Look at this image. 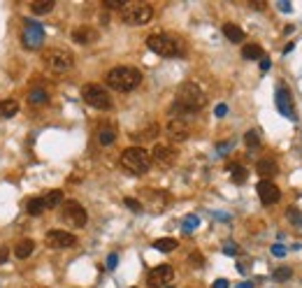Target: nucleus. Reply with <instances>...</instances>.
Returning a JSON list of instances; mask_svg holds the SVG:
<instances>
[{"label": "nucleus", "mask_w": 302, "mask_h": 288, "mask_svg": "<svg viewBox=\"0 0 302 288\" xmlns=\"http://www.w3.org/2000/svg\"><path fill=\"white\" fill-rule=\"evenodd\" d=\"M105 82H107L109 89L114 91H133L137 89L139 84H142V72L137 70V67H112V70L107 72V77H105Z\"/></svg>", "instance_id": "f257e3e1"}, {"label": "nucleus", "mask_w": 302, "mask_h": 288, "mask_svg": "<svg viewBox=\"0 0 302 288\" xmlns=\"http://www.w3.org/2000/svg\"><path fill=\"white\" fill-rule=\"evenodd\" d=\"M146 47H149L154 54L163 56V58L184 56V44H181L175 35H168V33H154V35H149L146 37Z\"/></svg>", "instance_id": "f03ea898"}, {"label": "nucleus", "mask_w": 302, "mask_h": 288, "mask_svg": "<svg viewBox=\"0 0 302 288\" xmlns=\"http://www.w3.org/2000/svg\"><path fill=\"white\" fill-rule=\"evenodd\" d=\"M121 168L126 170L128 174H135V177H139V174H146L151 168V156L149 151L142 149V147H130V149H126L123 154H121Z\"/></svg>", "instance_id": "7ed1b4c3"}, {"label": "nucleus", "mask_w": 302, "mask_h": 288, "mask_svg": "<svg viewBox=\"0 0 302 288\" xmlns=\"http://www.w3.org/2000/svg\"><path fill=\"white\" fill-rule=\"evenodd\" d=\"M175 102H179L181 107H186V109H191L193 114H198L200 109L207 105V96L198 84L186 82V84H181L179 89H177V100Z\"/></svg>", "instance_id": "20e7f679"}, {"label": "nucleus", "mask_w": 302, "mask_h": 288, "mask_svg": "<svg viewBox=\"0 0 302 288\" xmlns=\"http://www.w3.org/2000/svg\"><path fill=\"white\" fill-rule=\"evenodd\" d=\"M121 19L128 26H146L154 19V7L149 3H126L121 10Z\"/></svg>", "instance_id": "39448f33"}, {"label": "nucleus", "mask_w": 302, "mask_h": 288, "mask_svg": "<svg viewBox=\"0 0 302 288\" xmlns=\"http://www.w3.org/2000/svg\"><path fill=\"white\" fill-rule=\"evenodd\" d=\"M82 98H84L86 105L96 109H109L112 107V98H109V91L100 84H84L82 86Z\"/></svg>", "instance_id": "423d86ee"}, {"label": "nucleus", "mask_w": 302, "mask_h": 288, "mask_svg": "<svg viewBox=\"0 0 302 288\" xmlns=\"http://www.w3.org/2000/svg\"><path fill=\"white\" fill-rule=\"evenodd\" d=\"M60 219H63L67 226H72V228H84L86 221H89V214H86V209L79 202H74V200H67V202L63 204Z\"/></svg>", "instance_id": "0eeeda50"}, {"label": "nucleus", "mask_w": 302, "mask_h": 288, "mask_svg": "<svg viewBox=\"0 0 302 288\" xmlns=\"http://www.w3.org/2000/svg\"><path fill=\"white\" fill-rule=\"evenodd\" d=\"M44 63H47L49 70H54V72H67L74 65V58L65 49H51V51H47V56H44Z\"/></svg>", "instance_id": "6e6552de"}, {"label": "nucleus", "mask_w": 302, "mask_h": 288, "mask_svg": "<svg viewBox=\"0 0 302 288\" xmlns=\"http://www.w3.org/2000/svg\"><path fill=\"white\" fill-rule=\"evenodd\" d=\"M44 42V28L37 21H26L24 30V47L26 49H40Z\"/></svg>", "instance_id": "1a4fd4ad"}, {"label": "nucleus", "mask_w": 302, "mask_h": 288, "mask_svg": "<svg viewBox=\"0 0 302 288\" xmlns=\"http://www.w3.org/2000/svg\"><path fill=\"white\" fill-rule=\"evenodd\" d=\"M256 191H258V198L265 207L277 204L279 200H281V191L277 188V184H272V181H267V179H260L258 184H256Z\"/></svg>", "instance_id": "9d476101"}, {"label": "nucleus", "mask_w": 302, "mask_h": 288, "mask_svg": "<svg viewBox=\"0 0 302 288\" xmlns=\"http://www.w3.org/2000/svg\"><path fill=\"white\" fill-rule=\"evenodd\" d=\"M165 135L170 137V142L181 144V142H186V139H188L191 130H188V123H186V121H181V119H170V121H168V126H165Z\"/></svg>", "instance_id": "9b49d317"}, {"label": "nucleus", "mask_w": 302, "mask_h": 288, "mask_svg": "<svg viewBox=\"0 0 302 288\" xmlns=\"http://www.w3.org/2000/svg\"><path fill=\"white\" fill-rule=\"evenodd\" d=\"M172 276H175V270H172L170 265H158V267H154V270L149 272L146 283H149L151 288H165L172 281Z\"/></svg>", "instance_id": "f8f14e48"}, {"label": "nucleus", "mask_w": 302, "mask_h": 288, "mask_svg": "<svg viewBox=\"0 0 302 288\" xmlns=\"http://www.w3.org/2000/svg\"><path fill=\"white\" fill-rule=\"evenodd\" d=\"M77 244V237L67 230H49L47 233V246L51 249H70Z\"/></svg>", "instance_id": "ddd939ff"}, {"label": "nucleus", "mask_w": 302, "mask_h": 288, "mask_svg": "<svg viewBox=\"0 0 302 288\" xmlns=\"http://www.w3.org/2000/svg\"><path fill=\"white\" fill-rule=\"evenodd\" d=\"M149 156H151V161H156L161 168H172L177 161V149L175 147H165V144H156Z\"/></svg>", "instance_id": "4468645a"}, {"label": "nucleus", "mask_w": 302, "mask_h": 288, "mask_svg": "<svg viewBox=\"0 0 302 288\" xmlns=\"http://www.w3.org/2000/svg\"><path fill=\"white\" fill-rule=\"evenodd\" d=\"M72 40L77 44H91L98 40V30L91 28V26H79V28L72 30Z\"/></svg>", "instance_id": "2eb2a0df"}, {"label": "nucleus", "mask_w": 302, "mask_h": 288, "mask_svg": "<svg viewBox=\"0 0 302 288\" xmlns=\"http://www.w3.org/2000/svg\"><path fill=\"white\" fill-rule=\"evenodd\" d=\"M274 100H277V109H279V112L290 119V116H293V102H290V93L284 89V86H281V89L277 91Z\"/></svg>", "instance_id": "dca6fc26"}, {"label": "nucleus", "mask_w": 302, "mask_h": 288, "mask_svg": "<svg viewBox=\"0 0 302 288\" xmlns=\"http://www.w3.org/2000/svg\"><path fill=\"white\" fill-rule=\"evenodd\" d=\"M277 161H272V158H263V161H258V165H256V172H258V177H263V179L270 181L274 174H277Z\"/></svg>", "instance_id": "f3484780"}, {"label": "nucleus", "mask_w": 302, "mask_h": 288, "mask_svg": "<svg viewBox=\"0 0 302 288\" xmlns=\"http://www.w3.org/2000/svg\"><path fill=\"white\" fill-rule=\"evenodd\" d=\"M33 251H35V242L33 240H21L17 246H14V256H17L19 260H26Z\"/></svg>", "instance_id": "a211bd4d"}, {"label": "nucleus", "mask_w": 302, "mask_h": 288, "mask_svg": "<svg viewBox=\"0 0 302 288\" xmlns=\"http://www.w3.org/2000/svg\"><path fill=\"white\" fill-rule=\"evenodd\" d=\"M19 112V102L17 100H0V116L3 119H12V116H17Z\"/></svg>", "instance_id": "6ab92c4d"}, {"label": "nucleus", "mask_w": 302, "mask_h": 288, "mask_svg": "<svg viewBox=\"0 0 302 288\" xmlns=\"http://www.w3.org/2000/svg\"><path fill=\"white\" fill-rule=\"evenodd\" d=\"M223 35L228 37L230 42L240 44L242 40H244V30H242L240 26H235V24H225V26H223Z\"/></svg>", "instance_id": "aec40b11"}, {"label": "nucleus", "mask_w": 302, "mask_h": 288, "mask_svg": "<svg viewBox=\"0 0 302 288\" xmlns=\"http://www.w3.org/2000/svg\"><path fill=\"white\" fill-rule=\"evenodd\" d=\"M54 10V0H33L30 3V12L33 14H49Z\"/></svg>", "instance_id": "412c9836"}, {"label": "nucleus", "mask_w": 302, "mask_h": 288, "mask_svg": "<svg viewBox=\"0 0 302 288\" xmlns=\"http://www.w3.org/2000/svg\"><path fill=\"white\" fill-rule=\"evenodd\" d=\"M228 170H230V177H233V184H242L247 179V168L240 165V163H230Z\"/></svg>", "instance_id": "4be33fe9"}, {"label": "nucleus", "mask_w": 302, "mask_h": 288, "mask_svg": "<svg viewBox=\"0 0 302 288\" xmlns=\"http://www.w3.org/2000/svg\"><path fill=\"white\" fill-rule=\"evenodd\" d=\"M42 202H44V209H54V207H58V204L63 202V191L47 193V195L42 198Z\"/></svg>", "instance_id": "5701e85b"}, {"label": "nucleus", "mask_w": 302, "mask_h": 288, "mask_svg": "<svg viewBox=\"0 0 302 288\" xmlns=\"http://www.w3.org/2000/svg\"><path fill=\"white\" fill-rule=\"evenodd\" d=\"M28 102L30 105H44V102H49V93L44 89H33L28 93Z\"/></svg>", "instance_id": "b1692460"}, {"label": "nucleus", "mask_w": 302, "mask_h": 288, "mask_svg": "<svg viewBox=\"0 0 302 288\" xmlns=\"http://www.w3.org/2000/svg\"><path fill=\"white\" fill-rule=\"evenodd\" d=\"M26 211H28L30 216H40L44 211V202L42 198H30L28 202H26Z\"/></svg>", "instance_id": "393cba45"}, {"label": "nucleus", "mask_w": 302, "mask_h": 288, "mask_svg": "<svg viewBox=\"0 0 302 288\" xmlns=\"http://www.w3.org/2000/svg\"><path fill=\"white\" fill-rule=\"evenodd\" d=\"M242 56L247 60H258V58H263V49H260L258 44H247V47L242 49Z\"/></svg>", "instance_id": "a878e982"}, {"label": "nucleus", "mask_w": 302, "mask_h": 288, "mask_svg": "<svg viewBox=\"0 0 302 288\" xmlns=\"http://www.w3.org/2000/svg\"><path fill=\"white\" fill-rule=\"evenodd\" d=\"M114 139H116V130L114 128H103L100 130V135H98V142L103 144V147H109V144H114Z\"/></svg>", "instance_id": "bb28decb"}, {"label": "nucleus", "mask_w": 302, "mask_h": 288, "mask_svg": "<svg viewBox=\"0 0 302 288\" xmlns=\"http://www.w3.org/2000/svg\"><path fill=\"white\" fill-rule=\"evenodd\" d=\"M154 249H158V251H175L177 249V240H172V237H163V240H156L154 242Z\"/></svg>", "instance_id": "cd10ccee"}, {"label": "nucleus", "mask_w": 302, "mask_h": 288, "mask_svg": "<svg viewBox=\"0 0 302 288\" xmlns=\"http://www.w3.org/2000/svg\"><path fill=\"white\" fill-rule=\"evenodd\" d=\"M244 144H247V149L249 151H256L260 147V137H258V132L256 130H249L247 135H244Z\"/></svg>", "instance_id": "c85d7f7f"}, {"label": "nucleus", "mask_w": 302, "mask_h": 288, "mask_svg": "<svg viewBox=\"0 0 302 288\" xmlns=\"http://www.w3.org/2000/svg\"><path fill=\"white\" fill-rule=\"evenodd\" d=\"M286 216H288V221L293 223V226L302 228V211L300 209H295V207H288V209H286Z\"/></svg>", "instance_id": "c756f323"}, {"label": "nucleus", "mask_w": 302, "mask_h": 288, "mask_svg": "<svg viewBox=\"0 0 302 288\" xmlns=\"http://www.w3.org/2000/svg\"><path fill=\"white\" fill-rule=\"evenodd\" d=\"M274 279H277V281H288L290 276H293V270H290V267H279V270H274Z\"/></svg>", "instance_id": "7c9ffc66"}, {"label": "nucleus", "mask_w": 302, "mask_h": 288, "mask_svg": "<svg viewBox=\"0 0 302 288\" xmlns=\"http://www.w3.org/2000/svg\"><path fill=\"white\" fill-rule=\"evenodd\" d=\"M123 204H126L130 211H135V214H139V211L144 209V207L139 204V200H135V198H126V200H123Z\"/></svg>", "instance_id": "2f4dec72"}, {"label": "nucleus", "mask_w": 302, "mask_h": 288, "mask_svg": "<svg viewBox=\"0 0 302 288\" xmlns=\"http://www.w3.org/2000/svg\"><path fill=\"white\" fill-rule=\"evenodd\" d=\"M103 5L107 7V10H123V7H126V3H123V0H105Z\"/></svg>", "instance_id": "473e14b6"}, {"label": "nucleus", "mask_w": 302, "mask_h": 288, "mask_svg": "<svg viewBox=\"0 0 302 288\" xmlns=\"http://www.w3.org/2000/svg\"><path fill=\"white\" fill-rule=\"evenodd\" d=\"M198 216H188V219H186V223H184V230H186V233H188V230H193V228H198Z\"/></svg>", "instance_id": "72a5a7b5"}, {"label": "nucleus", "mask_w": 302, "mask_h": 288, "mask_svg": "<svg viewBox=\"0 0 302 288\" xmlns=\"http://www.w3.org/2000/svg\"><path fill=\"white\" fill-rule=\"evenodd\" d=\"M205 263V260H202V256H200L198 251L195 253H191V265H195V267H200V265Z\"/></svg>", "instance_id": "f704fd0d"}, {"label": "nucleus", "mask_w": 302, "mask_h": 288, "mask_svg": "<svg viewBox=\"0 0 302 288\" xmlns=\"http://www.w3.org/2000/svg\"><path fill=\"white\" fill-rule=\"evenodd\" d=\"M116 263H119V256H116V253H112V256L107 258V267H109V270H114Z\"/></svg>", "instance_id": "c9c22d12"}, {"label": "nucleus", "mask_w": 302, "mask_h": 288, "mask_svg": "<svg viewBox=\"0 0 302 288\" xmlns=\"http://www.w3.org/2000/svg\"><path fill=\"white\" fill-rule=\"evenodd\" d=\"M7 258H10V249H7V246H0V265L5 263Z\"/></svg>", "instance_id": "e433bc0d"}, {"label": "nucleus", "mask_w": 302, "mask_h": 288, "mask_svg": "<svg viewBox=\"0 0 302 288\" xmlns=\"http://www.w3.org/2000/svg\"><path fill=\"white\" fill-rule=\"evenodd\" d=\"M272 253H274V256H284L286 249H284V246H277V244H274V246H272Z\"/></svg>", "instance_id": "4c0bfd02"}, {"label": "nucleus", "mask_w": 302, "mask_h": 288, "mask_svg": "<svg viewBox=\"0 0 302 288\" xmlns=\"http://www.w3.org/2000/svg\"><path fill=\"white\" fill-rule=\"evenodd\" d=\"M228 114V107L225 105H216V116H225Z\"/></svg>", "instance_id": "58836bf2"}, {"label": "nucleus", "mask_w": 302, "mask_h": 288, "mask_svg": "<svg viewBox=\"0 0 302 288\" xmlns=\"http://www.w3.org/2000/svg\"><path fill=\"white\" fill-rule=\"evenodd\" d=\"M260 70H270V58H260Z\"/></svg>", "instance_id": "ea45409f"}, {"label": "nucleus", "mask_w": 302, "mask_h": 288, "mask_svg": "<svg viewBox=\"0 0 302 288\" xmlns=\"http://www.w3.org/2000/svg\"><path fill=\"white\" fill-rule=\"evenodd\" d=\"M214 288H228V281H225V279H218V281H214Z\"/></svg>", "instance_id": "a19ab883"}, {"label": "nucleus", "mask_w": 302, "mask_h": 288, "mask_svg": "<svg viewBox=\"0 0 302 288\" xmlns=\"http://www.w3.org/2000/svg\"><path fill=\"white\" fill-rule=\"evenodd\" d=\"M228 151V142H221L218 144V154H225Z\"/></svg>", "instance_id": "79ce46f5"}, {"label": "nucleus", "mask_w": 302, "mask_h": 288, "mask_svg": "<svg viewBox=\"0 0 302 288\" xmlns=\"http://www.w3.org/2000/svg\"><path fill=\"white\" fill-rule=\"evenodd\" d=\"M279 10H284V12H290V3H279Z\"/></svg>", "instance_id": "37998d69"}, {"label": "nucleus", "mask_w": 302, "mask_h": 288, "mask_svg": "<svg viewBox=\"0 0 302 288\" xmlns=\"http://www.w3.org/2000/svg\"><path fill=\"white\" fill-rule=\"evenodd\" d=\"M251 7H254V10H265V3H251Z\"/></svg>", "instance_id": "c03bdc74"}, {"label": "nucleus", "mask_w": 302, "mask_h": 288, "mask_svg": "<svg viewBox=\"0 0 302 288\" xmlns=\"http://www.w3.org/2000/svg\"><path fill=\"white\" fill-rule=\"evenodd\" d=\"M237 288H254V286H251V283L247 281V283H240V286H237Z\"/></svg>", "instance_id": "a18cd8bd"}]
</instances>
